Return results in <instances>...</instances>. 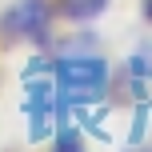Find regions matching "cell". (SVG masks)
<instances>
[{
    "instance_id": "obj_1",
    "label": "cell",
    "mask_w": 152,
    "mask_h": 152,
    "mask_svg": "<svg viewBox=\"0 0 152 152\" xmlns=\"http://www.w3.org/2000/svg\"><path fill=\"white\" fill-rule=\"evenodd\" d=\"M60 104H96L108 92V64L100 56H64L52 64Z\"/></svg>"
},
{
    "instance_id": "obj_2",
    "label": "cell",
    "mask_w": 152,
    "mask_h": 152,
    "mask_svg": "<svg viewBox=\"0 0 152 152\" xmlns=\"http://www.w3.org/2000/svg\"><path fill=\"white\" fill-rule=\"evenodd\" d=\"M48 24H52V12H48L44 0H16L0 16V36H4V44H20V40L44 44L48 40Z\"/></svg>"
},
{
    "instance_id": "obj_3",
    "label": "cell",
    "mask_w": 152,
    "mask_h": 152,
    "mask_svg": "<svg viewBox=\"0 0 152 152\" xmlns=\"http://www.w3.org/2000/svg\"><path fill=\"white\" fill-rule=\"evenodd\" d=\"M108 8V0H60V12L68 20H96Z\"/></svg>"
},
{
    "instance_id": "obj_4",
    "label": "cell",
    "mask_w": 152,
    "mask_h": 152,
    "mask_svg": "<svg viewBox=\"0 0 152 152\" xmlns=\"http://www.w3.org/2000/svg\"><path fill=\"white\" fill-rule=\"evenodd\" d=\"M52 152H84V144H80V136H76L72 128H64V132H60V140L52 144Z\"/></svg>"
},
{
    "instance_id": "obj_5",
    "label": "cell",
    "mask_w": 152,
    "mask_h": 152,
    "mask_svg": "<svg viewBox=\"0 0 152 152\" xmlns=\"http://www.w3.org/2000/svg\"><path fill=\"white\" fill-rule=\"evenodd\" d=\"M144 16H148V20H152V0H144Z\"/></svg>"
}]
</instances>
